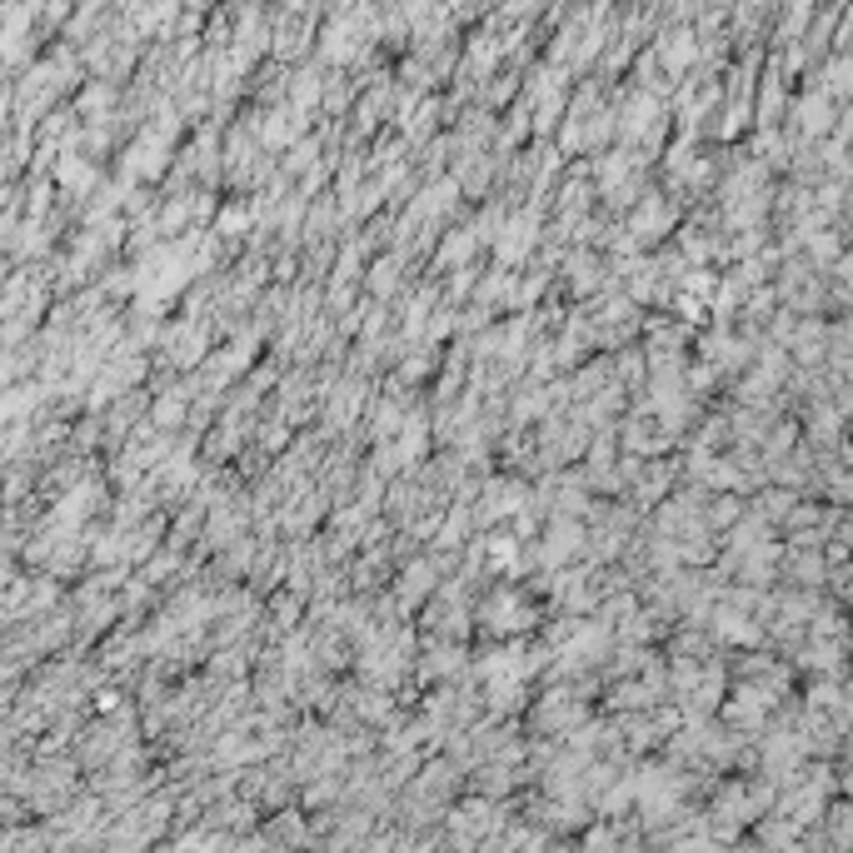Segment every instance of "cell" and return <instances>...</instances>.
Masks as SVG:
<instances>
[{
  "label": "cell",
  "mask_w": 853,
  "mask_h": 853,
  "mask_svg": "<svg viewBox=\"0 0 853 853\" xmlns=\"http://www.w3.org/2000/svg\"><path fill=\"white\" fill-rule=\"evenodd\" d=\"M584 544H589V539H584V525H579V519H574V515H554L550 529H544V544L534 550V559L544 564V569H559V564H569Z\"/></svg>",
  "instance_id": "6da1fadb"
},
{
  "label": "cell",
  "mask_w": 853,
  "mask_h": 853,
  "mask_svg": "<svg viewBox=\"0 0 853 853\" xmlns=\"http://www.w3.org/2000/svg\"><path fill=\"white\" fill-rule=\"evenodd\" d=\"M534 240H539V215H534V210H529V215H515V220H504L499 240H494V255H499L504 269H515V265H525V260H529Z\"/></svg>",
  "instance_id": "7a4b0ae2"
},
{
  "label": "cell",
  "mask_w": 853,
  "mask_h": 853,
  "mask_svg": "<svg viewBox=\"0 0 853 853\" xmlns=\"http://www.w3.org/2000/svg\"><path fill=\"white\" fill-rule=\"evenodd\" d=\"M529 624H534V614H529L515 594H494L490 604H484V629H494V634H519V629H529Z\"/></svg>",
  "instance_id": "3957f363"
},
{
  "label": "cell",
  "mask_w": 853,
  "mask_h": 853,
  "mask_svg": "<svg viewBox=\"0 0 853 853\" xmlns=\"http://www.w3.org/2000/svg\"><path fill=\"white\" fill-rule=\"evenodd\" d=\"M399 459H405V469L409 465H420V455H424V445H430V430H424V420H405V430H399Z\"/></svg>",
  "instance_id": "277c9868"
},
{
  "label": "cell",
  "mask_w": 853,
  "mask_h": 853,
  "mask_svg": "<svg viewBox=\"0 0 853 853\" xmlns=\"http://www.w3.org/2000/svg\"><path fill=\"white\" fill-rule=\"evenodd\" d=\"M434 589V564H409L405 569V579H399V599H405V604H414V599L420 594H430Z\"/></svg>",
  "instance_id": "5b68a950"
},
{
  "label": "cell",
  "mask_w": 853,
  "mask_h": 853,
  "mask_svg": "<svg viewBox=\"0 0 853 853\" xmlns=\"http://www.w3.org/2000/svg\"><path fill=\"white\" fill-rule=\"evenodd\" d=\"M185 405H190V385L170 389V395L155 405V424H160V430H175V424L185 420Z\"/></svg>",
  "instance_id": "8992f818"
},
{
  "label": "cell",
  "mask_w": 853,
  "mask_h": 853,
  "mask_svg": "<svg viewBox=\"0 0 853 853\" xmlns=\"http://www.w3.org/2000/svg\"><path fill=\"white\" fill-rule=\"evenodd\" d=\"M480 245V235L474 230H459V235H449L445 240V250H439V269H455V265H465L469 260V250Z\"/></svg>",
  "instance_id": "52a82bcc"
},
{
  "label": "cell",
  "mask_w": 853,
  "mask_h": 853,
  "mask_svg": "<svg viewBox=\"0 0 853 853\" xmlns=\"http://www.w3.org/2000/svg\"><path fill=\"white\" fill-rule=\"evenodd\" d=\"M60 185H65V190H90L95 185V170L85 160H75V155H65V160H60Z\"/></svg>",
  "instance_id": "ba28073f"
},
{
  "label": "cell",
  "mask_w": 853,
  "mask_h": 853,
  "mask_svg": "<svg viewBox=\"0 0 853 853\" xmlns=\"http://www.w3.org/2000/svg\"><path fill=\"white\" fill-rule=\"evenodd\" d=\"M250 230V210L245 205H225L220 220H215V235H245Z\"/></svg>",
  "instance_id": "9c48e42d"
},
{
  "label": "cell",
  "mask_w": 853,
  "mask_h": 853,
  "mask_svg": "<svg viewBox=\"0 0 853 853\" xmlns=\"http://www.w3.org/2000/svg\"><path fill=\"white\" fill-rule=\"evenodd\" d=\"M465 529H469V509H455V515H449V525L439 529V544H445V550L465 544Z\"/></svg>",
  "instance_id": "30bf717a"
},
{
  "label": "cell",
  "mask_w": 853,
  "mask_h": 853,
  "mask_svg": "<svg viewBox=\"0 0 853 853\" xmlns=\"http://www.w3.org/2000/svg\"><path fill=\"white\" fill-rule=\"evenodd\" d=\"M399 430H405L399 405H380V409H374V434H399Z\"/></svg>",
  "instance_id": "8fae6325"
},
{
  "label": "cell",
  "mask_w": 853,
  "mask_h": 853,
  "mask_svg": "<svg viewBox=\"0 0 853 853\" xmlns=\"http://www.w3.org/2000/svg\"><path fill=\"white\" fill-rule=\"evenodd\" d=\"M395 275H399V255H395V260H385V265L374 269V275H370V285H374L380 294H389V290H395Z\"/></svg>",
  "instance_id": "7c38bea8"
},
{
  "label": "cell",
  "mask_w": 853,
  "mask_h": 853,
  "mask_svg": "<svg viewBox=\"0 0 853 853\" xmlns=\"http://www.w3.org/2000/svg\"><path fill=\"white\" fill-rule=\"evenodd\" d=\"M449 329H455V315H434L430 320V339H449Z\"/></svg>",
  "instance_id": "4fadbf2b"
},
{
  "label": "cell",
  "mask_w": 853,
  "mask_h": 853,
  "mask_svg": "<svg viewBox=\"0 0 853 853\" xmlns=\"http://www.w3.org/2000/svg\"><path fill=\"white\" fill-rule=\"evenodd\" d=\"M584 843H589V849H599V843H614V833H609V829H594Z\"/></svg>",
  "instance_id": "5bb4252c"
}]
</instances>
